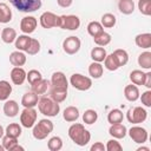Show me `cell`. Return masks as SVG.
<instances>
[{
  "label": "cell",
  "mask_w": 151,
  "mask_h": 151,
  "mask_svg": "<svg viewBox=\"0 0 151 151\" xmlns=\"http://www.w3.org/2000/svg\"><path fill=\"white\" fill-rule=\"evenodd\" d=\"M68 137L78 146H85L91 139V133L88 130L85 129L83 124L76 123L68 127Z\"/></svg>",
  "instance_id": "1"
},
{
  "label": "cell",
  "mask_w": 151,
  "mask_h": 151,
  "mask_svg": "<svg viewBox=\"0 0 151 151\" xmlns=\"http://www.w3.org/2000/svg\"><path fill=\"white\" fill-rule=\"evenodd\" d=\"M38 110L41 114L46 117H55L59 111H60V105L59 103L54 101L52 98L48 97H42L38 100Z\"/></svg>",
  "instance_id": "2"
},
{
  "label": "cell",
  "mask_w": 151,
  "mask_h": 151,
  "mask_svg": "<svg viewBox=\"0 0 151 151\" xmlns=\"http://www.w3.org/2000/svg\"><path fill=\"white\" fill-rule=\"evenodd\" d=\"M54 129V125L53 123L50 120V119H40L37 124L33 125V131H32V134L35 139L38 140H42L45 139Z\"/></svg>",
  "instance_id": "3"
},
{
  "label": "cell",
  "mask_w": 151,
  "mask_h": 151,
  "mask_svg": "<svg viewBox=\"0 0 151 151\" xmlns=\"http://www.w3.org/2000/svg\"><path fill=\"white\" fill-rule=\"evenodd\" d=\"M9 2L24 13H32L41 7V0H9Z\"/></svg>",
  "instance_id": "4"
},
{
  "label": "cell",
  "mask_w": 151,
  "mask_h": 151,
  "mask_svg": "<svg viewBox=\"0 0 151 151\" xmlns=\"http://www.w3.org/2000/svg\"><path fill=\"white\" fill-rule=\"evenodd\" d=\"M70 84L78 91H87L92 87V79L80 73H73L70 78Z\"/></svg>",
  "instance_id": "5"
},
{
  "label": "cell",
  "mask_w": 151,
  "mask_h": 151,
  "mask_svg": "<svg viewBox=\"0 0 151 151\" xmlns=\"http://www.w3.org/2000/svg\"><path fill=\"white\" fill-rule=\"evenodd\" d=\"M147 118V112L142 106H136L133 109H130L126 113V119L131 124H140L145 122Z\"/></svg>",
  "instance_id": "6"
},
{
  "label": "cell",
  "mask_w": 151,
  "mask_h": 151,
  "mask_svg": "<svg viewBox=\"0 0 151 151\" xmlns=\"http://www.w3.org/2000/svg\"><path fill=\"white\" fill-rule=\"evenodd\" d=\"M37 117H38V112L34 110V107H25L20 113V123L24 127L31 129L35 124Z\"/></svg>",
  "instance_id": "7"
},
{
  "label": "cell",
  "mask_w": 151,
  "mask_h": 151,
  "mask_svg": "<svg viewBox=\"0 0 151 151\" xmlns=\"http://www.w3.org/2000/svg\"><path fill=\"white\" fill-rule=\"evenodd\" d=\"M80 26V19L77 15L68 14V15H60V21H59V27L67 31H76Z\"/></svg>",
  "instance_id": "8"
},
{
  "label": "cell",
  "mask_w": 151,
  "mask_h": 151,
  "mask_svg": "<svg viewBox=\"0 0 151 151\" xmlns=\"http://www.w3.org/2000/svg\"><path fill=\"white\" fill-rule=\"evenodd\" d=\"M81 47V41L78 37L76 35H71V37H67L64 41H63V50L66 54H70V55H73L76 53L79 52Z\"/></svg>",
  "instance_id": "9"
},
{
  "label": "cell",
  "mask_w": 151,
  "mask_h": 151,
  "mask_svg": "<svg viewBox=\"0 0 151 151\" xmlns=\"http://www.w3.org/2000/svg\"><path fill=\"white\" fill-rule=\"evenodd\" d=\"M40 26L42 28H53V27H59V21H60V15L54 14L53 12H44L40 18Z\"/></svg>",
  "instance_id": "10"
},
{
  "label": "cell",
  "mask_w": 151,
  "mask_h": 151,
  "mask_svg": "<svg viewBox=\"0 0 151 151\" xmlns=\"http://www.w3.org/2000/svg\"><path fill=\"white\" fill-rule=\"evenodd\" d=\"M129 136H130V138L134 142V143H137V144H144L146 140H147V131L144 129V127H142V126H132L130 130H129Z\"/></svg>",
  "instance_id": "11"
},
{
  "label": "cell",
  "mask_w": 151,
  "mask_h": 151,
  "mask_svg": "<svg viewBox=\"0 0 151 151\" xmlns=\"http://www.w3.org/2000/svg\"><path fill=\"white\" fill-rule=\"evenodd\" d=\"M50 83H51L50 87H53V88H58V90H67L68 88V81L66 79V76L60 71L54 72L52 74Z\"/></svg>",
  "instance_id": "12"
},
{
  "label": "cell",
  "mask_w": 151,
  "mask_h": 151,
  "mask_svg": "<svg viewBox=\"0 0 151 151\" xmlns=\"http://www.w3.org/2000/svg\"><path fill=\"white\" fill-rule=\"evenodd\" d=\"M37 25H38V20L37 18L32 17V15H27V17H24L20 21V29L24 34H31L35 31L37 28Z\"/></svg>",
  "instance_id": "13"
},
{
  "label": "cell",
  "mask_w": 151,
  "mask_h": 151,
  "mask_svg": "<svg viewBox=\"0 0 151 151\" xmlns=\"http://www.w3.org/2000/svg\"><path fill=\"white\" fill-rule=\"evenodd\" d=\"M26 74L27 72L22 67L14 66L11 71V80L14 85H22L24 81L26 80Z\"/></svg>",
  "instance_id": "14"
},
{
  "label": "cell",
  "mask_w": 151,
  "mask_h": 151,
  "mask_svg": "<svg viewBox=\"0 0 151 151\" xmlns=\"http://www.w3.org/2000/svg\"><path fill=\"white\" fill-rule=\"evenodd\" d=\"M109 133H110L111 137H113L116 139H122L127 134V129L122 123L111 124V126L109 129Z\"/></svg>",
  "instance_id": "15"
},
{
  "label": "cell",
  "mask_w": 151,
  "mask_h": 151,
  "mask_svg": "<svg viewBox=\"0 0 151 151\" xmlns=\"http://www.w3.org/2000/svg\"><path fill=\"white\" fill-rule=\"evenodd\" d=\"M124 97H125L126 100H129V101H136V100H138L139 97H140L138 86L134 85V84L126 85L125 88H124Z\"/></svg>",
  "instance_id": "16"
},
{
  "label": "cell",
  "mask_w": 151,
  "mask_h": 151,
  "mask_svg": "<svg viewBox=\"0 0 151 151\" xmlns=\"http://www.w3.org/2000/svg\"><path fill=\"white\" fill-rule=\"evenodd\" d=\"M4 113L6 117L14 118L19 113V104L15 100H6L4 104Z\"/></svg>",
  "instance_id": "17"
},
{
  "label": "cell",
  "mask_w": 151,
  "mask_h": 151,
  "mask_svg": "<svg viewBox=\"0 0 151 151\" xmlns=\"http://www.w3.org/2000/svg\"><path fill=\"white\" fill-rule=\"evenodd\" d=\"M2 146H4L5 150H8V151L24 150V147L18 144V138L9 137V136H7V134L2 137Z\"/></svg>",
  "instance_id": "18"
},
{
  "label": "cell",
  "mask_w": 151,
  "mask_h": 151,
  "mask_svg": "<svg viewBox=\"0 0 151 151\" xmlns=\"http://www.w3.org/2000/svg\"><path fill=\"white\" fill-rule=\"evenodd\" d=\"M27 61V57L22 51H14L9 54V63L13 66H24Z\"/></svg>",
  "instance_id": "19"
},
{
  "label": "cell",
  "mask_w": 151,
  "mask_h": 151,
  "mask_svg": "<svg viewBox=\"0 0 151 151\" xmlns=\"http://www.w3.org/2000/svg\"><path fill=\"white\" fill-rule=\"evenodd\" d=\"M38 100H39L38 94L34 93L33 91H29V92H26L22 96V98H21V105L24 107H34V106H37Z\"/></svg>",
  "instance_id": "20"
},
{
  "label": "cell",
  "mask_w": 151,
  "mask_h": 151,
  "mask_svg": "<svg viewBox=\"0 0 151 151\" xmlns=\"http://www.w3.org/2000/svg\"><path fill=\"white\" fill-rule=\"evenodd\" d=\"M134 42L140 48H145V50L150 48L151 47V33H140L136 35Z\"/></svg>",
  "instance_id": "21"
},
{
  "label": "cell",
  "mask_w": 151,
  "mask_h": 151,
  "mask_svg": "<svg viewBox=\"0 0 151 151\" xmlns=\"http://www.w3.org/2000/svg\"><path fill=\"white\" fill-rule=\"evenodd\" d=\"M50 85H51V83H50L47 79H44V78H42V79H40L39 81H37V83H34L33 85H31V87H32V91L39 96V94L46 93L47 90L50 88Z\"/></svg>",
  "instance_id": "22"
},
{
  "label": "cell",
  "mask_w": 151,
  "mask_h": 151,
  "mask_svg": "<svg viewBox=\"0 0 151 151\" xmlns=\"http://www.w3.org/2000/svg\"><path fill=\"white\" fill-rule=\"evenodd\" d=\"M0 37H1V40L5 44H12L17 39V31L14 28H12V27H5L1 31Z\"/></svg>",
  "instance_id": "23"
},
{
  "label": "cell",
  "mask_w": 151,
  "mask_h": 151,
  "mask_svg": "<svg viewBox=\"0 0 151 151\" xmlns=\"http://www.w3.org/2000/svg\"><path fill=\"white\" fill-rule=\"evenodd\" d=\"M63 118H64L66 122H68V123L76 122V120L79 118V110H78V107H76V106H67V107L64 110Z\"/></svg>",
  "instance_id": "24"
},
{
  "label": "cell",
  "mask_w": 151,
  "mask_h": 151,
  "mask_svg": "<svg viewBox=\"0 0 151 151\" xmlns=\"http://www.w3.org/2000/svg\"><path fill=\"white\" fill-rule=\"evenodd\" d=\"M104 73V67L100 63H97V61H93L88 66V74L91 76V78L93 79H99L101 78Z\"/></svg>",
  "instance_id": "25"
},
{
  "label": "cell",
  "mask_w": 151,
  "mask_h": 151,
  "mask_svg": "<svg viewBox=\"0 0 151 151\" xmlns=\"http://www.w3.org/2000/svg\"><path fill=\"white\" fill-rule=\"evenodd\" d=\"M12 20V11L7 4L0 2V24H7Z\"/></svg>",
  "instance_id": "26"
},
{
  "label": "cell",
  "mask_w": 151,
  "mask_h": 151,
  "mask_svg": "<svg viewBox=\"0 0 151 151\" xmlns=\"http://www.w3.org/2000/svg\"><path fill=\"white\" fill-rule=\"evenodd\" d=\"M107 53H106V50L101 46H97V47H93L91 50V59L93 61H97V63H101L104 61V59L106 58Z\"/></svg>",
  "instance_id": "27"
},
{
  "label": "cell",
  "mask_w": 151,
  "mask_h": 151,
  "mask_svg": "<svg viewBox=\"0 0 151 151\" xmlns=\"http://www.w3.org/2000/svg\"><path fill=\"white\" fill-rule=\"evenodd\" d=\"M118 8L123 14H126V15L132 14L134 11V2L133 0H119Z\"/></svg>",
  "instance_id": "28"
},
{
  "label": "cell",
  "mask_w": 151,
  "mask_h": 151,
  "mask_svg": "<svg viewBox=\"0 0 151 151\" xmlns=\"http://www.w3.org/2000/svg\"><path fill=\"white\" fill-rule=\"evenodd\" d=\"M31 37H28V34H21L19 37H17L15 39V48L18 51H26L29 42H31Z\"/></svg>",
  "instance_id": "29"
},
{
  "label": "cell",
  "mask_w": 151,
  "mask_h": 151,
  "mask_svg": "<svg viewBox=\"0 0 151 151\" xmlns=\"http://www.w3.org/2000/svg\"><path fill=\"white\" fill-rule=\"evenodd\" d=\"M50 98H52L57 103H63L67 98V90H58L50 87Z\"/></svg>",
  "instance_id": "30"
},
{
  "label": "cell",
  "mask_w": 151,
  "mask_h": 151,
  "mask_svg": "<svg viewBox=\"0 0 151 151\" xmlns=\"http://www.w3.org/2000/svg\"><path fill=\"white\" fill-rule=\"evenodd\" d=\"M104 66L109 71H117L120 67V65H119V63H118V60L113 53L106 55V58L104 59Z\"/></svg>",
  "instance_id": "31"
},
{
  "label": "cell",
  "mask_w": 151,
  "mask_h": 151,
  "mask_svg": "<svg viewBox=\"0 0 151 151\" xmlns=\"http://www.w3.org/2000/svg\"><path fill=\"white\" fill-rule=\"evenodd\" d=\"M12 93V85L7 80H0V101L7 100Z\"/></svg>",
  "instance_id": "32"
},
{
  "label": "cell",
  "mask_w": 151,
  "mask_h": 151,
  "mask_svg": "<svg viewBox=\"0 0 151 151\" xmlns=\"http://www.w3.org/2000/svg\"><path fill=\"white\" fill-rule=\"evenodd\" d=\"M138 65L144 70L151 68V52L145 51L138 55Z\"/></svg>",
  "instance_id": "33"
},
{
  "label": "cell",
  "mask_w": 151,
  "mask_h": 151,
  "mask_svg": "<svg viewBox=\"0 0 151 151\" xmlns=\"http://www.w3.org/2000/svg\"><path fill=\"white\" fill-rule=\"evenodd\" d=\"M124 119V113L122 110L119 109H113L109 112L107 114V122L110 124H117V123H122Z\"/></svg>",
  "instance_id": "34"
},
{
  "label": "cell",
  "mask_w": 151,
  "mask_h": 151,
  "mask_svg": "<svg viewBox=\"0 0 151 151\" xmlns=\"http://www.w3.org/2000/svg\"><path fill=\"white\" fill-rule=\"evenodd\" d=\"M116 22H117V18L114 14L112 13H105L101 15V19H100V24L103 27L105 28H112L116 26Z\"/></svg>",
  "instance_id": "35"
},
{
  "label": "cell",
  "mask_w": 151,
  "mask_h": 151,
  "mask_svg": "<svg viewBox=\"0 0 151 151\" xmlns=\"http://www.w3.org/2000/svg\"><path fill=\"white\" fill-rule=\"evenodd\" d=\"M111 39H112V38H111V34L107 33V32H105V31H103L101 33H99L97 37L93 38L94 44H96L97 46H101V47L109 45V44L111 42Z\"/></svg>",
  "instance_id": "36"
},
{
  "label": "cell",
  "mask_w": 151,
  "mask_h": 151,
  "mask_svg": "<svg viewBox=\"0 0 151 151\" xmlns=\"http://www.w3.org/2000/svg\"><path fill=\"white\" fill-rule=\"evenodd\" d=\"M21 126L18 124V123H11L6 130H5V133L9 137H14V138H18L21 136Z\"/></svg>",
  "instance_id": "37"
},
{
  "label": "cell",
  "mask_w": 151,
  "mask_h": 151,
  "mask_svg": "<svg viewBox=\"0 0 151 151\" xmlns=\"http://www.w3.org/2000/svg\"><path fill=\"white\" fill-rule=\"evenodd\" d=\"M144 77H145V72H143L140 70H133L130 73V80L134 85H143L144 84Z\"/></svg>",
  "instance_id": "38"
},
{
  "label": "cell",
  "mask_w": 151,
  "mask_h": 151,
  "mask_svg": "<svg viewBox=\"0 0 151 151\" xmlns=\"http://www.w3.org/2000/svg\"><path fill=\"white\" fill-rule=\"evenodd\" d=\"M97 119H98V113L92 109H88L83 113V122L87 125H92L93 123L97 122Z\"/></svg>",
  "instance_id": "39"
},
{
  "label": "cell",
  "mask_w": 151,
  "mask_h": 151,
  "mask_svg": "<svg viewBox=\"0 0 151 151\" xmlns=\"http://www.w3.org/2000/svg\"><path fill=\"white\" fill-rule=\"evenodd\" d=\"M104 29H103V26H101V24L100 22H98V21H91V22H88V25H87V33L92 37V38H94V37H97L99 33H101Z\"/></svg>",
  "instance_id": "40"
},
{
  "label": "cell",
  "mask_w": 151,
  "mask_h": 151,
  "mask_svg": "<svg viewBox=\"0 0 151 151\" xmlns=\"http://www.w3.org/2000/svg\"><path fill=\"white\" fill-rule=\"evenodd\" d=\"M47 147L51 151H59L63 147V139L60 137H58V136L51 137L48 139V142H47Z\"/></svg>",
  "instance_id": "41"
},
{
  "label": "cell",
  "mask_w": 151,
  "mask_h": 151,
  "mask_svg": "<svg viewBox=\"0 0 151 151\" xmlns=\"http://www.w3.org/2000/svg\"><path fill=\"white\" fill-rule=\"evenodd\" d=\"M113 54L116 55V58H117V60H118L120 67L127 64V61H129V54H127V52H126L125 50L118 48V50L113 51Z\"/></svg>",
  "instance_id": "42"
},
{
  "label": "cell",
  "mask_w": 151,
  "mask_h": 151,
  "mask_svg": "<svg viewBox=\"0 0 151 151\" xmlns=\"http://www.w3.org/2000/svg\"><path fill=\"white\" fill-rule=\"evenodd\" d=\"M138 9L143 15L151 14V0H138Z\"/></svg>",
  "instance_id": "43"
},
{
  "label": "cell",
  "mask_w": 151,
  "mask_h": 151,
  "mask_svg": "<svg viewBox=\"0 0 151 151\" xmlns=\"http://www.w3.org/2000/svg\"><path fill=\"white\" fill-rule=\"evenodd\" d=\"M25 52H26L27 54H29V55H35V54H38V53L40 52V42H39V40L32 38V39H31V42H29V45H28V47H27V50H26Z\"/></svg>",
  "instance_id": "44"
},
{
  "label": "cell",
  "mask_w": 151,
  "mask_h": 151,
  "mask_svg": "<svg viewBox=\"0 0 151 151\" xmlns=\"http://www.w3.org/2000/svg\"><path fill=\"white\" fill-rule=\"evenodd\" d=\"M26 79H27V81L29 83V85H33L34 83H37V81H39L40 79H42V76H41V73H40L38 70H31V71L27 72Z\"/></svg>",
  "instance_id": "45"
},
{
  "label": "cell",
  "mask_w": 151,
  "mask_h": 151,
  "mask_svg": "<svg viewBox=\"0 0 151 151\" xmlns=\"http://www.w3.org/2000/svg\"><path fill=\"white\" fill-rule=\"evenodd\" d=\"M105 150H107V151H120V150H123V146L116 138H112V139L107 140V144L105 145Z\"/></svg>",
  "instance_id": "46"
},
{
  "label": "cell",
  "mask_w": 151,
  "mask_h": 151,
  "mask_svg": "<svg viewBox=\"0 0 151 151\" xmlns=\"http://www.w3.org/2000/svg\"><path fill=\"white\" fill-rule=\"evenodd\" d=\"M140 101L144 106L146 107H151V91L147 90L145 92L142 93V97H140Z\"/></svg>",
  "instance_id": "47"
},
{
  "label": "cell",
  "mask_w": 151,
  "mask_h": 151,
  "mask_svg": "<svg viewBox=\"0 0 151 151\" xmlns=\"http://www.w3.org/2000/svg\"><path fill=\"white\" fill-rule=\"evenodd\" d=\"M90 150H91V151H104V150H105V145H104L103 143H100V142H96V143L91 146Z\"/></svg>",
  "instance_id": "48"
},
{
  "label": "cell",
  "mask_w": 151,
  "mask_h": 151,
  "mask_svg": "<svg viewBox=\"0 0 151 151\" xmlns=\"http://www.w3.org/2000/svg\"><path fill=\"white\" fill-rule=\"evenodd\" d=\"M145 87H147L149 90L151 88V72H146L145 73V77H144V84H143Z\"/></svg>",
  "instance_id": "49"
},
{
  "label": "cell",
  "mask_w": 151,
  "mask_h": 151,
  "mask_svg": "<svg viewBox=\"0 0 151 151\" xmlns=\"http://www.w3.org/2000/svg\"><path fill=\"white\" fill-rule=\"evenodd\" d=\"M57 4L63 8H67L73 4V0H57Z\"/></svg>",
  "instance_id": "50"
},
{
  "label": "cell",
  "mask_w": 151,
  "mask_h": 151,
  "mask_svg": "<svg viewBox=\"0 0 151 151\" xmlns=\"http://www.w3.org/2000/svg\"><path fill=\"white\" fill-rule=\"evenodd\" d=\"M137 151H150V149L146 147V146H140V147L137 149Z\"/></svg>",
  "instance_id": "51"
},
{
  "label": "cell",
  "mask_w": 151,
  "mask_h": 151,
  "mask_svg": "<svg viewBox=\"0 0 151 151\" xmlns=\"http://www.w3.org/2000/svg\"><path fill=\"white\" fill-rule=\"evenodd\" d=\"M4 134H5V130H4V127L0 125V138H2Z\"/></svg>",
  "instance_id": "52"
},
{
  "label": "cell",
  "mask_w": 151,
  "mask_h": 151,
  "mask_svg": "<svg viewBox=\"0 0 151 151\" xmlns=\"http://www.w3.org/2000/svg\"><path fill=\"white\" fill-rule=\"evenodd\" d=\"M4 150H5V149H4V146H2V145H0V151H4Z\"/></svg>",
  "instance_id": "53"
},
{
  "label": "cell",
  "mask_w": 151,
  "mask_h": 151,
  "mask_svg": "<svg viewBox=\"0 0 151 151\" xmlns=\"http://www.w3.org/2000/svg\"><path fill=\"white\" fill-rule=\"evenodd\" d=\"M0 34H1V31H0Z\"/></svg>",
  "instance_id": "54"
}]
</instances>
